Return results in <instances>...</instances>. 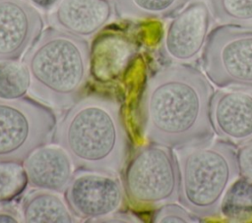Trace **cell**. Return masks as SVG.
<instances>
[{"label":"cell","mask_w":252,"mask_h":223,"mask_svg":"<svg viewBox=\"0 0 252 223\" xmlns=\"http://www.w3.org/2000/svg\"><path fill=\"white\" fill-rule=\"evenodd\" d=\"M22 221L21 213H19L14 208L5 207L0 209V222H10L16 223Z\"/></svg>","instance_id":"obj_23"},{"label":"cell","mask_w":252,"mask_h":223,"mask_svg":"<svg viewBox=\"0 0 252 223\" xmlns=\"http://www.w3.org/2000/svg\"><path fill=\"white\" fill-rule=\"evenodd\" d=\"M22 221L29 223H74L78 217L73 213L59 193L38 190L29 193L22 200Z\"/></svg>","instance_id":"obj_14"},{"label":"cell","mask_w":252,"mask_h":223,"mask_svg":"<svg viewBox=\"0 0 252 223\" xmlns=\"http://www.w3.org/2000/svg\"><path fill=\"white\" fill-rule=\"evenodd\" d=\"M52 141L67 151L76 170L119 174L129 154L120 101L107 93L82 96L57 122Z\"/></svg>","instance_id":"obj_2"},{"label":"cell","mask_w":252,"mask_h":223,"mask_svg":"<svg viewBox=\"0 0 252 223\" xmlns=\"http://www.w3.org/2000/svg\"><path fill=\"white\" fill-rule=\"evenodd\" d=\"M220 213L230 221L252 220V181L239 176L226 190Z\"/></svg>","instance_id":"obj_17"},{"label":"cell","mask_w":252,"mask_h":223,"mask_svg":"<svg viewBox=\"0 0 252 223\" xmlns=\"http://www.w3.org/2000/svg\"><path fill=\"white\" fill-rule=\"evenodd\" d=\"M214 132L223 140L239 146L252 139V88L220 87L210 102Z\"/></svg>","instance_id":"obj_10"},{"label":"cell","mask_w":252,"mask_h":223,"mask_svg":"<svg viewBox=\"0 0 252 223\" xmlns=\"http://www.w3.org/2000/svg\"><path fill=\"white\" fill-rule=\"evenodd\" d=\"M31 78L24 62L0 63V98L13 100L26 96L30 90Z\"/></svg>","instance_id":"obj_18"},{"label":"cell","mask_w":252,"mask_h":223,"mask_svg":"<svg viewBox=\"0 0 252 223\" xmlns=\"http://www.w3.org/2000/svg\"><path fill=\"white\" fill-rule=\"evenodd\" d=\"M212 17L220 25L252 28V0H206Z\"/></svg>","instance_id":"obj_19"},{"label":"cell","mask_w":252,"mask_h":223,"mask_svg":"<svg viewBox=\"0 0 252 223\" xmlns=\"http://www.w3.org/2000/svg\"><path fill=\"white\" fill-rule=\"evenodd\" d=\"M212 21L205 1L196 0L178 12L166 27L161 55L170 63H188L203 51Z\"/></svg>","instance_id":"obj_9"},{"label":"cell","mask_w":252,"mask_h":223,"mask_svg":"<svg viewBox=\"0 0 252 223\" xmlns=\"http://www.w3.org/2000/svg\"><path fill=\"white\" fill-rule=\"evenodd\" d=\"M153 222L156 223H169V222H198L197 216L192 214L183 205L180 206L173 202L165 203L157 208L153 215Z\"/></svg>","instance_id":"obj_21"},{"label":"cell","mask_w":252,"mask_h":223,"mask_svg":"<svg viewBox=\"0 0 252 223\" xmlns=\"http://www.w3.org/2000/svg\"><path fill=\"white\" fill-rule=\"evenodd\" d=\"M57 122L53 109L33 97L0 98V161L23 162L52 142Z\"/></svg>","instance_id":"obj_6"},{"label":"cell","mask_w":252,"mask_h":223,"mask_svg":"<svg viewBox=\"0 0 252 223\" xmlns=\"http://www.w3.org/2000/svg\"><path fill=\"white\" fill-rule=\"evenodd\" d=\"M132 55L131 43L120 35L100 38L91 51V72L99 81L117 78Z\"/></svg>","instance_id":"obj_15"},{"label":"cell","mask_w":252,"mask_h":223,"mask_svg":"<svg viewBox=\"0 0 252 223\" xmlns=\"http://www.w3.org/2000/svg\"><path fill=\"white\" fill-rule=\"evenodd\" d=\"M178 200L198 218L219 215L228 187L240 176L235 145L223 140L176 148Z\"/></svg>","instance_id":"obj_4"},{"label":"cell","mask_w":252,"mask_h":223,"mask_svg":"<svg viewBox=\"0 0 252 223\" xmlns=\"http://www.w3.org/2000/svg\"><path fill=\"white\" fill-rule=\"evenodd\" d=\"M236 152L240 176L252 181V139L239 145Z\"/></svg>","instance_id":"obj_22"},{"label":"cell","mask_w":252,"mask_h":223,"mask_svg":"<svg viewBox=\"0 0 252 223\" xmlns=\"http://www.w3.org/2000/svg\"><path fill=\"white\" fill-rule=\"evenodd\" d=\"M29 186L22 162L0 161V204L12 202Z\"/></svg>","instance_id":"obj_20"},{"label":"cell","mask_w":252,"mask_h":223,"mask_svg":"<svg viewBox=\"0 0 252 223\" xmlns=\"http://www.w3.org/2000/svg\"><path fill=\"white\" fill-rule=\"evenodd\" d=\"M202 67L219 87L252 88V28L230 25L213 28L202 51Z\"/></svg>","instance_id":"obj_7"},{"label":"cell","mask_w":252,"mask_h":223,"mask_svg":"<svg viewBox=\"0 0 252 223\" xmlns=\"http://www.w3.org/2000/svg\"><path fill=\"white\" fill-rule=\"evenodd\" d=\"M214 89L196 67L169 63L147 81L140 104L149 143L179 148L213 139L210 102Z\"/></svg>","instance_id":"obj_1"},{"label":"cell","mask_w":252,"mask_h":223,"mask_svg":"<svg viewBox=\"0 0 252 223\" xmlns=\"http://www.w3.org/2000/svg\"><path fill=\"white\" fill-rule=\"evenodd\" d=\"M36 9L41 11L52 10L60 0H27Z\"/></svg>","instance_id":"obj_24"},{"label":"cell","mask_w":252,"mask_h":223,"mask_svg":"<svg viewBox=\"0 0 252 223\" xmlns=\"http://www.w3.org/2000/svg\"><path fill=\"white\" fill-rule=\"evenodd\" d=\"M22 163L30 187L59 194L65 192L75 173L72 159L58 144L37 147Z\"/></svg>","instance_id":"obj_13"},{"label":"cell","mask_w":252,"mask_h":223,"mask_svg":"<svg viewBox=\"0 0 252 223\" xmlns=\"http://www.w3.org/2000/svg\"><path fill=\"white\" fill-rule=\"evenodd\" d=\"M29 93L52 109H67L83 96L91 75L89 42L57 28L42 31L26 52Z\"/></svg>","instance_id":"obj_3"},{"label":"cell","mask_w":252,"mask_h":223,"mask_svg":"<svg viewBox=\"0 0 252 223\" xmlns=\"http://www.w3.org/2000/svg\"><path fill=\"white\" fill-rule=\"evenodd\" d=\"M123 186L130 201L141 208H158L178 200L179 171L171 147L149 143L127 164Z\"/></svg>","instance_id":"obj_5"},{"label":"cell","mask_w":252,"mask_h":223,"mask_svg":"<svg viewBox=\"0 0 252 223\" xmlns=\"http://www.w3.org/2000/svg\"><path fill=\"white\" fill-rule=\"evenodd\" d=\"M114 12L109 0H60L51 10L49 22L54 28L86 39L101 30Z\"/></svg>","instance_id":"obj_12"},{"label":"cell","mask_w":252,"mask_h":223,"mask_svg":"<svg viewBox=\"0 0 252 223\" xmlns=\"http://www.w3.org/2000/svg\"><path fill=\"white\" fill-rule=\"evenodd\" d=\"M191 0H113L115 14L122 19L158 20L175 16Z\"/></svg>","instance_id":"obj_16"},{"label":"cell","mask_w":252,"mask_h":223,"mask_svg":"<svg viewBox=\"0 0 252 223\" xmlns=\"http://www.w3.org/2000/svg\"><path fill=\"white\" fill-rule=\"evenodd\" d=\"M43 26L40 12L27 0H0V63L25 55Z\"/></svg>","instance_id":"obj_11"},{"label":"cell","mask_w":252,"mask_h":223,"mask_svg":"<svg viewBox=\"0 0 252 223\" xmlns=\"http://www.w3.org/2000/svg\"><path fill=\"white\" fill-rule=\"evenodd\" d=\"M63 194L73 213L88 221L118 212L126 195L115 175L87 170H76Z\"/></svg>","instance_id":"obj_8"}]
</instances>
